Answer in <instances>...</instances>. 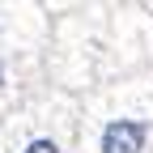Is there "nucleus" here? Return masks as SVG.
<instances>
[{
    "label": "nucleus",
    "instance_id": "obj_2",
    "mask_svg": "<svg viewBox=\"0 0 153 153\" xmlns=\"http://www.w3.org/2000/svg\"><path fill=\"white\" fill-rule=\"evenodd\" d=\"M22 153H60V145H55L51 136H34V140H26Z\"/></svg>",
    "mask_w": 153,
    "mask_h": 153
},
{
    "label": "nucleus",
    "instance_id": "obj_3",
    "mask_svg": "<svg viewBox=\"0 0 153 153\" xmlns=\"http://www.w3.org/2000/svg\"><path fill=\"white\" fill-rule=\"evenodd\" d=\"M0 89H4V64H0Z\"/></svg>",
    "mask_w": 153,
    "mask_h": 153
},
{
    "label": "nucleus",
    "instance_id": "obj_1",
    "mask_svg": "<svg viewBox=\"0 0 153 153\" xmlns=\"http://www.w3.org/2000/svg\"><path fill=\"white\" fill-rule=\"evenodd\" d=\"M149 145V119H111L102 128V153H145Z\"/></svg>",
    "mask_w": 153,
    "mask_h": 153
}]
</instances>
